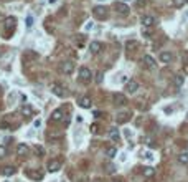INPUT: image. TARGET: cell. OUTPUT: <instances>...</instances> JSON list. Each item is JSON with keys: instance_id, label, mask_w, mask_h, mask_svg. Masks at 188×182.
<instances>
[{"instance_id": "obj_1", "label": "cell", "mask_w": 188, "mask_h": 182, "mask_svg": "<svg viewBox=\"0 0 188 182\" xmlns=\"http://www.w3.org/2000/svg\"><path fill=\"white\" fill-rule=\"evenodd\" d=\"M79 81L88 85V83L92 81V71L89 70L88 66H81L79 68Z\"/></svg>"}, {"instance_id": "obj_2", "label": "cell", "mask_w": 188, "mask_h": 182, "mask_svg": "<svg viewBox=\"0 0 188 182\" xmlns=\"http://www.w3.org/2000/svg\"><path fill=\"white\" fill-rule=\"evenodd\" d=\"M112 103L116 104V106H124V104H127V98L122 93H114L112 94Z\"/></svg>"}, {"instance_id": "obj_3", "label": "cell", "mask_w": 188, "mask_h": 182, "mask_svg": "<svg viewBox=\"0 0 188 182\" xmlns=\"http://www.w3.org/2000/svg\"><path fill=\"white\" fill-rule=\"evenodd\" d=\"M92 12H94V15H96L97 18H101V20H106V18H107V8L102 7V5L94 7V8H92Z\"/></svg>"}, {"instance_id": "obj_4", "label": "cell", "mask_w": 188, "mask_h": 182, "mask_svg": "<svg viewBox=\"0 0 188 182\" xmlns=\"http://www.w3.org/2000/svg\"><path fill=\"white\" fill-rule=\"evenodd\" d=\"M50 88H51V91H53V94H56V96H60V98H64V96H66V91H64V88L61 85H58V83H53Z\"/></svg>"}, {"instance_id": "obj_5", "label": "cell", "mask_w": 188, "mask_h": 182, "mask_svg": "<svg viewBox=\"0 0 188 182\" xmlns=\"http://www.w3.org/2000/svg\"><path fill=\"white\" fill-rule=\"evenodd\" d=\"M73 71H74V63H73V61H64V63H61V73L71 75Z\"/></svg>"}, {"instance_id": "obj_6", "label": "cell", "mask_w": 188, "mask_h": 182, "mask_svg": "<svg viewBox=\"0 0 188 182\" xmlns=\"http://www.w3.org/2000/svg\"><path fill=\"white\" fill-rule=\"evenodd\" d=\"M140 23H142L144 27H153L157 23V18L152 17V15H144V17L140 18Z\"/></svg>"}, {"instance_id": "obj_7", "label": "cell", "mask_w": 188, "mask_h": 182, "mask_svg": "<svg viewBox=\"0 0 188 182\" xmlns=\"http://www.w3.org/2000/svg\"><path fill=\"white\" fill-rule=\"evenodd\" d=\"M125 89H127L129 94H135L137 93V89H139V83L134 81V79H129V81L125 83Z\"/></svg>"}, {"instance_id": "obj_8", "label": "cell", "mask_w": 188, "mask_h": 182, "mask_svg": "<svg viewBox=\"0 0 188 182\" xmlns=\"http://www.w3.org/2000/svg\"><path fill=\"white\" fill-rule=\"evenodd\" d=\"M114 10L121 15H129V7L125 4H121V2H116V4H114Z\"/></svg>"}, {"instance_id": "obj_9", "label": "cell", "mask_w": 188, "mask_h": 182, "mask_svg": "<svg viewBox=\"0 0 188 182\" xmlns=\"http://www.w3.org/2000/svg\"><path fill=\"white\" fill-rule=\"evenodd\" d=\"M61 169V161H56V159H51L48 162V172H58Z\"/></svg>"}, {"instance_id": "obj_10", "label": "cell", "mask_w": 188, "mask_h": 182, "mask_svg": "<svg viewBox=\"0 0 188 182\" xmlns=\"http://www.w3.org/2000/svg\"><path fill=\"white\" fill-rule=\"evenodd\" d=\"M17 154H18V156H21V157L28 156V154H30V147L27 146V144H18V147H17Z\"/></svg>"}, {"instance_id": "obj_11", "label": "cell", "mask_w": 188, "mask_h": 182, "mask_svg": "<svg viewBox=\"0 0 188 182\" xmlns=\"http://www.w3.org/2000/svg\"><path fill=\"white\" fill-rule=\"evenodd\" d=\"M160 61H162V63H172V61H173V55H172L170 51H162V53H160Z\"/></svg>"}, {"instance_id": "obj_12", "label": "cell", "mask_w": 188, "mask_h": 182, "mask_svg": "<svg viewBox=\"0 0 188 182\" xmlns=\"http://www.w3.org/2000/svg\"><path fill=\"white\" fill-rule=\"evenodd\" d=\"M79 106L84 108V109H89V108L92 106L91 98H89V96H83V98H79Z\"/></svg>"}, {"instance_id": "obj_13", "label": "cell", "mask_w": 188, "mask_h": 182, "mask_svg": "<svg viewBox=\"0 0 188 182\" xmlns=\"http://www.w3.org/2000/svg\"><path fill=\"white\" fill-rule=\"evenodd\" d=\"M33 114V108L30 104H23L21 106V116H25V118H30Z\"/></svg>"}, {"instance_id": "obj_14", "label": "cell", "mask_w": 188, "mask_h": 182, "mask_svg": "<svg viewBox=\"0 0 188 182\" xmlns=\"http://www.w3.org/2000/svg\"><path fill=\"white\" fill-rule=\"evenodd\" d=\"M142 61H144V65H145L147 68H153V66H155V60H153L150 55H144Z\"/></svg>"}, {"instance_id": "obj_15", "label": "cell", "mask_w": 188, "mask_h": 182, "mask_svg": "<svg viewBox=\"0 0 188 182\" xmlns=\"http://www.w3.org/2000/svg\"><path fill=\"white\" fill-rule=\"evenodd\" d=\"M101 48H102V45H101L99 42H92L91 45H89V51H91V53H94V55H96V53H99V51H101Z\"/></svg>"}, {"instance_id": "obj_16", "label": "cell", "mask_w": 188, "mask_h": 182, "mask_svg": "<svg viewBox=\"0 0 188 182\" xmlns=\"http://www.w3.org/2000/svg\"><path fill=\"white\" fill-rule=\"evenodd\" d=\"M61 119H64V113L61 109H56L53 111V114H51V121H61Z\"/></svg>"}, {"instance_id": "obj_17", "label": "cell", "mask_w": 188, "mask_h": 182, "mask_svg": "<svg viewBox=\"0 0 188 182\" xmlns=\"http://www.w3.org/2000/svg\"><path fill=\"white\" fill-rule=\"evenodd\" d=\"M15 23H17L15 17H8L7 20H5V28H7V30H13L15 28Z\"/></svg>"}, {"instance_id": "obj_18", "label": "cell", "mask_w": 188, "mask_h": 182, "mask_svg": "<svg viewBox=\"0 0 188 182\" xmlns=\"http://www.w3.org/2000/svg\"><path fill=\"white\" fill-rule=\"evenodd\" d=\"M61 136H63L61 131H50L48 134H46V137H48L50 141H55V139H58V137H61Z\"/></svg>"}, {"instance_id": "obj_19", "label": "cell", "mask_w": 188, "mask_h": 182, "mask_svg": "<svg viewBox=\"0 0 188 182\" xmlns=\"http://www.w3.org/2000/svg\"><path fill=\"white\" fill-rule=\"evenodd\" d=\"M15 172H17V169H15L13 166H7V167H4L2 174H4V175H7V177H8V175H13Z\"/></svg>"}, {"instance_id": "obj_20", "label": "cell", "mask_w": 188, "mask_h": 182, "mask_svg": "<svg viewBox=\"0 0 188 182\" xmlns=\"http://www.w3.org/2000/svg\"><path fill=\"white\" fill-rule=\"evenodd\" d=\"M109 137H111V139H114V141L117 143V141H119V137H121V136H119V129H116V128L111 129V131H109Z\"/></svg>"}, {"instance_id": "obj_21", "label": "cell", "mask_w": 188, "mask_h": 182, "mask_svg": "<svg viewBox=\"0 0 188 182\" xmlns=\"http://www.w3.org/2000/svg\"><path fill=\"white\" fill-rule=\"evenodd\" d=\"M106 156L111 157V159H112V157H116V156H117V149H116L114 146L107 147V149H106Z\"/></svg>"}, {"instance_id": "obj_22", "label": "cell", "mask_w": 188, "mask_h": 182, "mask_svg": "<svg viewBox=\"0 0 188 182\" xmlns=\"http://www.w3.org/2000/svg\"><path fill=\"white\" fill-rule=\"evenodd\" d=\"M28 175L32 179H35V181H41L43 179V172L41 171H35V172H28Z\"/></svg>"}, {"instance_id": "obj_23", "label": "cell", "mask_w": 188, "mask_h": 182, "mask_svg": "<svg viewBox=\"0 0 188 182\" xmlns=\"http://www.w3.org/2000/svg\"><path fill=\"white\" fill-rule=\"evenodd\" d=\"M139 47V43L135 42V40H129V42H125V50H134V48Z\"/></svg>"}, {"instance_id": "obj_24", "label": "cell", "mask_w": 188, "mask_h": 182, "mask_svg": "<svg viewBox=\"0 0 188 182\" xmlns=\"http://www.w3.org/2000/svg\"><path fill=\"white\" fill-rule=\"evenodd\" d=\"M142 174H144V177H152V175L155 174V169L153 167H144Z\"/></svg>"}, {"instance_id": "obj_25", "label": "cell", "mask_w": 188, "mask_h": 182, "mask_svg": "<svg viewBox=\"0 0 188 182\" xmlns=\"http://www.w3.org/2000/svg\"><path fill=\"white\" fill-rule=\"evenodd\" d=\"M173 83H175V86H177V88H180V86L185 83V78H183L181 75H177V76L173 78Z\"/></svg>"}, {"instance_id": "obj_26", "label": "cell", "mask_w": 188, "mask_h": 182, "mask_svg": "<svg viewBox=\"0 0 188 182\" xmlns=\"http://www.w3.org/2000/svg\"><path fill=\"white\" fill-rule=\"evenodd\" d=\"M178 162L180 164H188V152H181L178 156Z\"/></svg>"}, {"instance_id": "obj_27", "label": "cell", "mask_w": 188, "mask_h": 182, "mask_svg": "<svg viewBox=\"0 0 188 182\" xmlns=\"http://www.w3.org/2000/svg\"><path fill=\"white\" fill-rule=\"evenodd\" d=\"M35 152H36V156H38V157L45 156V149H43L41 146H35Z\"/></svg>"}, {"instance_id": "obj_28", "label": "cell", "mask_w": 188, "mask_h": 182, "mask_svg": "<svg viewBox=\"0 0 188 182\" xmlns=\"http://www.w3.org/2000/svg\"><path fill=\"white\" fill-rule=\"evenodd\" d=\"M125 119H129V113H121L119 118H117V123H124Z\"/></svg>"}, {"instance_id": "obj_29", "label": "cell", "mask_w": 188, "mask_h": 182, "mask_svg": "<svg viewBox=\"0 0 188 182\" xmlns=\"http://www.w3.org/2000/svg\"><path fill=\"white\" fill-rule=\"evenodd\" d=\"M185 4H187V0H173V7L177 8H181Z\"/></svg>"}, {"instance_id": "obj_30", "label": "cell", "mask_w": 188, "mask_h": 182, "mask_svg": "<svg viewBox=\"0 0 188 182\" xmlns=\"http://www.w3.org/2000/svg\"><path fill=\"white\" fill-rule=\"evenodd\" d=\"M106 172L107 174H114V172H116V166L114 164H106Z\"/></svg>"}, {"instance_id": "obj_31", "label": "cell", "mask_w": 188, "mask_h": 182, "mask_svg": "<svg viewBox=\"0 0 188 182\" xmlns=\"http://www.w3.org/2000/svg\"><path fill=\"white\" fill-rule=\"evenodd\" d=\"M7 156V147L5 146H0V159H2V157H5Z\"/></svg>"}, {"instance_id": "obj_32", "label": "cell", "mask_w": 188, "mask_h": 182, "mask_svg": "<svg viewBox=\"0 0 188 182\" xmlns=\"http://www.w3.org/2000/svg\"><path fill=\"white\" fill-rule=\"evenodd\" d=\"M32 25H33V18H32V17H28V18H27V27L30 28Z\"/></svg>"}, {"instance_id": "obj_33", "label": "cell", "mask_w": 188, "mask_h": 182, "mask_svg": "<svg viewBox=\"0 0 188 182\" xmlns=\"http://www.w3.org/2000/svg\"><path fill=\"white\" fill-rule=\"evenodd\" d=\"M96 81H97V83L102 81V73H97V75H96Z\"/></svg>"}, {"instance_id": "obj_34", "label": "cell", "mask_w": 188, "mask_h": 182, "mask_svg": "<svg viewBox=\"0 0 188 182\" xmlns=\"http://www.w3.org/2000/svg\"><path fill=\"white\" fill-rule=\"evenodd\" d=\"M145 159H147V161H152V159H153L152 152H145Z\"/></svg>"}, {"instance_id": "obj_35", "label": "cell", "mask_w": 188, "mask_h": 182, "mask_svg": "<svg viewBox=\"0 0 188 182\" xmlns=\"http://www.w3.org/2000/svg\"><path fill=\"white\" fill-rule=\"evenodd\" d=\"M40 126H41V121H40V119H36V121L33 123V128H40Z\"/></svg>"}, {"instance_id": "obj_36", "label": "cell", "mask_w": 188, "mask_h": 182, "mask_svg": "<svg viewBox=\"0 0 188 182\" xmlns=\"http://www.w3.org/2000/svg\"><path fill=\"white\" fill-rule=\"evenodd\" d=\"M91 131H92V132H97V124H92V126H91Z\"/></svg>"}, {"instance_id": "obj_37", "label": "cell", "mask_w": 188, "mask_h": 182, "mask_svg": "<svg viewBox=\"0 0 188 182\" xmlns=\"http://www.w3.org/2000/svg\"><path fill=\"white\" fill-rule=\"evenodd\" d=\"M183 58H185V63H188V51H185L183 53Z\"/></svg>"}, {"instance_id": "obj_38", "label": "cell", "mask_w": 188, "mask_h": 182, "mask_svg": "<svg viewBox=\"0 0 188 182\" xmlns=\"http://www.w3.org/2000/svg\"><path fill=\"white\" fill-rule=\"evenodd\" d=\"M94 182H102V181H94Z\"/></svg>"}, {"instance_id": "obj_39", "label": "cell", "mask_w": 188, "mask_h": 182, "mask_svg": "<svg viewBox=\"0 0 188 182\" xmlns=\"http://www.w3.org/2000/svg\"><path fill=\"white\" fill-rule=\"evenodd\" d=\"M101 2H104V0H101Z\"/></svg>"}, {"instance_id": "obj_40", "label": "cell", "mask_w": 188, "mask_h": 182, "mask_svg": "<svg viewBox=\"0 0 188 182\" xmlns=\"http://www.w3.org/2000/svg\"><path fill=\"white\" fill-rule=\"evenodd\" d=\"M187 4H188V0H187Z\"/></svg>"}]
</instances>
